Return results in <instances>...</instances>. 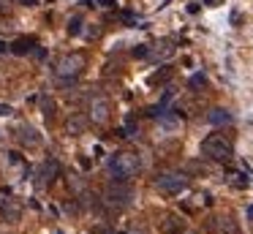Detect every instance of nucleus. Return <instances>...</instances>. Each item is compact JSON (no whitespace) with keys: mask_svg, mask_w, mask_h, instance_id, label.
<instances>
[{"mask_svg":"<svg viewBox=\"0 0 253 234\" xmlns=\"http://www.w3.org/2000/svg\"><path fill=\"white\" fill-rule=\"evenodd\" d=\"M6 49H8V44H6V41H0V52H6Z\"/></svg>","mask_w":253,"mask_h":234,"instance_id":"5701e85b","label":"nucleus"},{"mask_svg":"<svg viewBox=\"0 0 253 234\" xmlns=\"http://www.w3.org/2000/svg\"><path fill=\"white\" fill-rule=\"evenodd\" d=\"M207 120H210L212 125H229V123H231V114L226 112V109H210Z\"/></svg>","mask_w":253,"mask_h":234,"instance_id":"4468645a","label":"nucleus"},{"mask_svg":"<svg viewBox=\"0 0 253 234\" xmlns=\"http://www.w3.org/2000/svg\"><path fill=\"white\" fill-rule=\"evenodd\" d=\"M169 76H171V68H169V65H164V68H161V71H155V74L153 76H150V79H147V85H164V82L166 79H169Z\"/></svg>","mask_w":253,"mask_h":234,"instance_id":"dca6fc26","label":"nucleus"},{"mask_svg":"<svg viewBox=\"0 0 253 234\" xmlns=\"http://www.w3.org/2000/svg\"><path fill=\"white\" fill-rule=\"evenodd\" d=\"M174 54V44L171 41H158L153 49L147 52V57H153V60H166V57H171Z\"/></svg>","mask_w":253,"mask_h":234,"instance_id":"9d476101","label":"nucleus"},{"mask_svg":"<svg viewBox=\"0 0 253 234\" xmlns=\"http://www.w3.org/2000/svg\"><path fill=\"white\" fill-rule=\"evenodd\" d=\"M106 169H109V174L115 180H126V183H128L131 177H136V174L142 172V161H139L136 152L120 150V152H115V155L109 158Z\"/></svg>","mask_w":253,"mask_h":234,"instance_id":"f257e3e1","label":"nucleus"},{"mask_svg":"<svg viewBox=\"0 0 253 234\" xmlns=\"http://www.w3.org/2000/svg\"><path fill=\"white\" fill-rule=\"evenodd\" d=\"M210 232H212V234H242L240 226H237V221H234V218H229V215L212 218V221H210Z\"/></svg>","mask_w":253,"mask_h":234,"instance_id":"0eeeda50","label":"nucleus"},{"mask_svg":"<svg viewBox=\"0 0 253 234\" xmlns=\"http://www.w3.org/2000/svg\"><path fill=\"white\" fill-rule=\"evenodd\" d=\"M147 52H150V47H136V49H133L136 57H147Z\"/></svg>","mask_w":253,"mask_h":234,"instance_id":"aec40b11","label":"nucleus"},{"mask_svg":"<svg viewBox=\"0 0 253 234\" xmlns=\"http://www.w3.org/2000/svg\"><path fill=\"white\" fill-rule=\"evenodd\" d=\"M158 125L164 131H180V117H177V114H169V112H161L158 114Z\"/></svg>","mask_w":253,"mask_h":234,"instance_id":"ddd939ff","label":"nucleus"},{"mask_svg":"<svg viewBox=\"0 0 253 234\" xmlns=\"http://www.w3.org/2000/svg\"><path fill=\"white\" fill-rule=\"evenodd\" d=\"M39 106H41V112L46 114V120H52V117H55V112H57V103L52 101L49 95H41V98H39Z\"/></svg>","mask_w":253,"mask_h":234,"instance_id":"2eb2a0df","label":"nucleus"},{"mask_svg":"<svg viewBox=\"0 0 253 234\" xmlns=\"http://www.w3.org/2000/svg\"><path fill=\"white\" fill-rule=\"evenodd\" d=\"M155 188L166 196H177L188 188V177L182 172H161L155 177Z\"/></svg>","mask_w":253,"mask_h":234,"instance_id":"39448f33","label":"nucleus"},{"mask_svg":"<svg viewBox=\"0 0 253 234\" xmlns=\"http://www.w3.org/2000/svg\"><path fill=\"white\" fill-rule=\"evenodd\" d=\"M11 112H14V109L8 106V103H0V117H8Z\"/></svg>","mask_w":253,"mask_h":234,"instance_id":"412c9836","label":"nucleus"},{"mask_svg":"<svg viewBox=\"0 0 253 234\" xmlns=\"http://www.w3.org/2000/svg\"><path fill=\"white\" fill-rule=\"evenodd\" d=\"M202 155L210 158V161H231V155H234V147H231V141L226 139L223 134H210L207 139L202 141Z\"/></svg>","mask_w":253,"mask_h":234,"instance_id":"f03ea898","label":"nucleus"},{"mask_svg":"<svg viewBox=\"0 0 253 234\" xmlns=\"http://www.w3.org/2000/svg\"><path fill=\"white\" fill-rule=\"evenodd\" d=\"M84 123H87L84 114H71V117L66 120V131L71 136H79V134H84Z\"/></svg>","mask_w":253,"mask_h":234,"instance_id":"f8f14e48","label":"nucleus"},{"mask_svg":"<svg viewBox=\"0 0 253 234\" xmlns=\"http://www.w3.org/2000/svg\"><path fill=\"white\" fill-rule=\"evenodd\" d=\"M36 47H39V41H36L33 36H22V38H17V41L8 44V49H11L14 54H30Z\"/></svg>","mask_w":253,"mask_h":234,"instance_id":"1a4fd4ad","label":"nucleus"},{"mask_svg":"<svg viewBox=\"0 0 253 234\" xmlns=\"http://www.w3.org/2000/svg\"><path fill=\"white\" fill-rule=\"evenodd\" d=\"M204 85H207V79H204L202 74H196V76L191 79V87H204Z\"/></svg>","mask_w":253,"mask_h":234,"instance_id":"6ab92c4d","label":"nucleus"},{"mask_svg":"<svg viewBox=\"0 0 253 234\" xmlns=\"http://www.w3.org/2000/svg\"><path fill=\"white\" fill-rule=\"evenodd\" d=\"M57 174H60V163H57V161L41 163V169H39V185H44V188H46V185H49Z\"/></svg>","mask_w":253,"mask_h":234,"instance_id":"6e6552de","label":"nucleus"},{"mask_svg":"<svg viewBox=\"0 0 253 234\" xmlns=\"http://www.w3.org/2000/svg\"><path fill=\"white\" fill-rule=\"evenodd\" d=\"M126 234H147V232H144V229L142 226H131V229H128V232Z\"/></svg>","mask_w":253,"mask_h":234,"instance_id":"4be33fe9","label":"nucleus"},{"mask_svg":"<svg viewBox=\"0 0 253 234\" xmlns=\"http://www.w3.org/2000/svg\"><path fill=\"white\" fill-rule=\"evenodd\" d=\"M22 139L28 141V144H39L41 136L36 134V128H30V125H22Z\"/></svg>","mask_w":253,"mask_h":234,"instance_id":"f3484780","label":"nucleus"},{"mask_svg":"<svg viewBox=\"0 0 253 234\" xmlns=\"http://www.w3.org/2000/svg\"><path fill=\"white\" fill-rule=\"evenodd\" d=\"M104 199H106V204L117 207V210H123V207H131V201H133V188L126 183V180H112V183L106 185V190H104Z\"/></svg>","mask_w":253,"mask_h":234,"instance_id":"20e7f679","label":"nucleus"},{"mask_svg":"<svg viewBox=\"0 0 253 234\" xmlns=\"http://www.w3.org/2000/svg\"><path fill=\"white\" fill-rule=\"evenodd\" d=\"M248 215H251V218H253V207H251V210H248Z\"/></svg>","mask_w":253,"mask_h":234,"instance_id":"b1692460","label":"nucleus"},{"mask_svg":"<svg viewBox=\"0 0 253 234\" xmlns=\"http://www.w3.org/2000/svg\"><path fill=\"white\" fill-rule=\"evenodd\" d=\"M161 229H164V234H182L185 232V221H182L180 215H166L164 223H161Z\"/></svg>","mask_w":253,"mask_h":234,"instance_id":"9b49d317","label":"nucleus"},{"mask_svg":"<svg viewBox=\"0 0 253 234\" xmlns=\"http://www.w3.org/2000/svg\"><path fill=\"white\" fill-rule=\"evenodd\" d=\"M68 33H71V36H79V33H82V19H79V16H71V22H68Z\"/></svg>","mask_w":253,"mask_h":234,"instance_id":"a211bd4d","label":"nucleus"},{"mask_svg":"<svg viewBox=\"0 0 253 234\" xmlns=\"http://www.w3.org/2000/svg\"><path fill=\"white\" fill-rule=\"evenodd\" d=\"M84 68V54L79 52H71V54H63L60 60L55 63V76L63 82V85H71Z\"/></svg>","mask_w":253,"mask_h":234,"instance_id":"7ed1b4c3","label":"nucleus"},{"mask_svg":"<svg viewBox=\"0 0 253 234\" xmlns=\"http://www.w3.org/2000/svg\"><path fill=\"white\" fill-rule=\"evenodd\" d=\"M90 120H93L95 125H104L106 120H109V101L101 95H95L93 101H90Z\"/></svg>","mask_w":253,"mask_h":234,"instance_id":"423d86ee","label":"nucleus"}]
</instances>
